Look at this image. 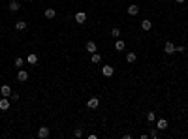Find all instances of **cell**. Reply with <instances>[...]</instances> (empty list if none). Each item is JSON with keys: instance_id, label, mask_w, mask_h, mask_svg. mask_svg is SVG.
<instances>
[{"instance_id": "30bf717a", "label": "cell", "mask_w": 188, "mask_h": 139, "mask_svg": "<svg viewBox=\"0 0 188 139\" xmlns=\"http://www.w3.org/2000/svg\"><path fill=\"white\" fill-rule=\"evenodd\" d=\"M98 105H100V100H98V98H90V100L87 102V107H88V109H98Z\"/></svg>"}, {"instance_id": "83f0119b", "label": "cell", "mask_w": 188, "mask_h": 139, "mask_svg": "<svg viewBox=\"0 0 188 139\" xmlns=\"http://www.w3.org/2000/svg\"><path fill=\"white\" fill-rule=\"evenodd\" d=\"M28 2H34V0H28Z\"/></svg>"}, {"instance_id": "9c48e42d", "label": "cell", "mask_w": 188, "mask_h": 139, "mask_svg": "<svg viewBox=\"0 0 188 139\" xmlns=\"http://www.w3.org/2000/svg\"><path fill=\"white\" fill-rule=\"evenodd\" d=\"M128 15H132V17H134V15H139V6H137V4H130V6H128Z\"/></svg>"}, {"instance_id": "d6986e66", "label": "cell", "mask_w": 188, "mask_h": 139, "mask_svg": "<svg viewBox=\"0 0 188 139\" xmlns=\"http://www.w3.org/2000/svg\"><path fill=\"white\" fill-rule=\"evenodd\" d=\"M115 49H117V51H124V41H122V40H117Z\"/></svg>"}, {"instance_id": "3957f363", "label": "cell", "mask_w": 188, "mask_h": 139, "mask_svg": "<svg viewBox=\"0 0 188 139\" xmlns=\"http://www.w3.org/2000/svg\"><path fill=\"white\" fill-rule=\"evenodd\" d=\"M17 81H21V83L28 81V72H26V70H19L17 72Z\"/></svg>"}, {"instance_id": "7c38bea8", "label": "cell", "mask_w": 188, "mask_h": 139, "mask_svg": "<svg viewBox=\"0 0 188 139\" xmlns=\"http://www.w3.org/2000/svg\"><path fill=\"white\" fill-rule=\"evenodd\" d=\"M90 62H92V64H100V62H102V55L98 51L92 53V55H90Z\"/></svg>"}, {"instance_id": "8fae6325", "label": "cell", "mask_w": 188, "mask_h": 139, "mask_svg": "<svg viewBox=\"0 0 188 139\" xmlns=\"http://www.w3.org/2000/svg\"><path fill=\"white\" fill-rule=\"evenodd\" d=\"M26 62H28L30 66H36V64H38V55H36V53H30L28 57H26Z\"/></svg>"}, {"instance_id": "8992f818", "label": "cell", "mask_w": 188, "mask_h": 139, "mask_svg": "<svg viewBox=\"0 0 188 139\" xmlns=\"http://www.w3.org/2000/svg\"><path fill=\"white\" fill-rule=\"evenodd\" d=\"M85 49H87V53H90V55H92V53H96V51H98V47H96V43H94L92 40H90V41H87Z\"/></svg>"}, {"instance_id": "277c9868", "label": "cell", "mask_w": 188, "mask_h": 139, "mask_svg": "<svg viewBox=\"0 0 188 139\" xmlns=\"http://www.w3.org/2000/svg\"><path fill=\"white\" fill-rule=\"evenodd\" d=\"M164 53L173 55V53H175V43H171V41H166V43H164Z\"/></svg>"}, {"instance_id": "4316f807", "label": "cell", "mask_w": 188, "mask_h": 139, "mask_svg": "<svg viewBox=\"0 0 188 139\" xmlns=\"http://www.w3.org/2000/svg\"><path fill=\"white\" fill-rule=\"evenodd\" d=\"M175 2H177V4H184V2H186V0H175Z\"/></svg>"}, {"instance_id": "e0dca14e", "label": "cell", "mask_w": 188, "mask_h": 139, "mask_svg": "<svg viewBox=\"0 0 188 139\" xmlns=\"http://www.w3.org/2000/svg\"><path fill=\"white\" fill-rule=\"evenodd\" d=\"M141 28H143V30H151V28H152V23H151L149 19H143V21H141Z\"/></svg>"}, {"instance_id": "4fadbf2b", "label": "cell", "mask_w": 188, "mask_h": 139, "mask_svg": "<svg viewBox=\"0 0 188 139\" xmlns=\"http://www.w3.org/2000/svg\"><path fill=\"white\" fill-rule=\"evenodd\" d=\"M26 26H28V25H26V21H17V23H15V30L23 32V30H26Z\"/></svg>"}, {"instance_id": "2e32d148", "label": "cell", "mask_w": 188, "mask_h": 139, "mask_svg": "<svg viewBox=\"0 0 188 139\" xmlns=\"http://www.w3.org/2000/svg\"><path fill=\"white\" fill-rule=\"evenodd\" d=\"M43 15H45L47 19H55V15H57V11H55L53 8H47V10L43 11Z\"/></svg>"}, {"instance_id": "603a6c76", "label": "cell", "mask_w": 188, "mask_h": 139, "mask_svg": "<svg viewBox=\"0 0 188 139\" xmlns=\"http://www.w3.org/2000/svg\"><path fill=\"white\" fill-rule=\"evenodd\" d=\"M154 119H156L154 111H149V113H147V120H149V122H154Z\"/></svg>"}, {"instance_id": "52a82bcc", "label": "cell", "mask_w": 188, "mask_h": 139, "mask_svg": "<svg viewBox=\"0 0 188 139\" xmlns=\"http://www.w3.org/2000/svg\"><path fill=\"white\" fill-rule=\"evenodd\" d=\"M10 105H11V102L4 96V98L0 100V111H8V109H10Z\"/></svg>"}, {"instance_id": "9a60e30c", "label": "cell", "mask_w": 188, "mask_h": 139, "mask_svg": "<svg viewBox=\"0 0 188 139\" xmlns=\"http://www.w3.org/2000/svg\"><path fill=\"white\" fill-rule=\"evenodd\" d=\"M156 128L158 130H166V128H168V120H166V119H158L156 120Z\"/></svg>"}, {"instance_id": "ffe728a7", "label": "cell", "mask_w": 188, "mask_h": 139, "mask_svg": "<svg viewBox=\"0 0 188 139\" xmlns=\"http://www.w3.org/2000/svg\"><path fill=\"white\" fill-rule=\"evenodd\" d=\"M13 64H15V66H17V70H21V66H23V64H25V60H23V58H21V57H17L15 60H13Z\"/></svg>"}, {"instance_id": "d4e9b609", "label": "cell", "mask_w": 188, "mask_h": 139, "mask_svg": "<svg viewBox=\"0 0 188 139\" xmlns=\"http://www.w3.org/2000/svg\"><path fill=\"white\" fill-rule=\"evenodd\" d=\"M175 53H184V47L183 45H175Z\"/></svg>"}, {"instance_id": "ac0fdd59", "label": "cell", "mask_w": 188, "mask_h": 139, "mask_svg": "<svg viewBox=\"0 0 188 139\" xmlns=\"http://www.w3.org/2000/svg\"><path fill=\"white\" fill-rule=\"evenodd\" d=\"M136 60H137V55L136 53H128L126 55V62H128V64H134Z\"/></svg>"}, {"instance_id": "7402d4cb", "label": "cell", "mask_w": 188, "mask_h": 139, "mask_svg": "<svg viewBox=\"0 0 188 139\" xmlns=\"http://www.w3.org/2000/svg\"><path fill=\"white\" fill-rule=\"evenodd\" d=\"M111 36L119 40V38H121V28H113V30H111Z\"/></svg>"}, {"instance_id": "44dd1931", "label": "cell", "mask_w": 188, "mask_h": 139, "mask_svg": "<svg viewBox=\"0 0 188 139\" xmlns=\"http://www.w3.org/2000/svg\"><path fill=\"white\" fill-rule=\"evenodd\" d=\"M158 135H160V134H158V128H152V130L149 132V137H152V139H158Z\"/></svg>"}, {"instance_id": "5b68a950", "label": "cell", "mask_w": 188, "mask_h": 139, "mask_svg": "<svg viewBox=\"0 0 188 139\" xmlns=\"http://www.w3.org/2000/svg\"><path fill=\"white\" fill-rule=\"evenodd\" d=\"M38 137H40V139H47V137H49V128H47V126H41V128L38 130Z\"/></svg>"}, {"instance_id": "7a4b0ae2", "label": "cell", "mask_w": 188, "mask_h": 139, "mask_svg": "<svg viewBox=\"0 0 188 139\" xmlns=\"http://www.w3.org/2000/svg\"><path fill=\"white\" fill-rule=\"evenodd\" d=\"M73 19H75V23L83 25V23H87V13H85V11H77V13L73 15Z\"/></svg>"}, {"instance_id": "484cf974", "label": "cell", "mask_w": 188, "mask_h": 139, "mask_svg": "<svg viewBox=\"0 0 188 139\" xmlns=\"http://www.w3.org/2000/svg\"><path fill=\"white\" fill-rule=\"evenodd\" d=\"M19 100V94H13L11 92V96H10V102H17Z\"/></svg>"}, {"instance_id": "5bb4252c", "label": "cell", "mask_w": 188, "mask_h": 139, "mask_svg": "<svg viewBox=\"0 0 188 139\" xmlns=\"http://www.w3.org/2000/svg\"><path fill=\"white\" fill-rule=\"evenodd\" d=\"M8 8H10V11H19L21 10V4L17 2V0H11V2L8 4Z\"/></svg>"}, {"instance_id": "ba28073f", "label": "cell", "mask_w": 188, "mask_h": 139, "mask_svg": "<svg viewBox=\"0 0 188 139\" xmlns=\"http://www.w3.org/2000/svg\"><path fill=\"white\" fill-rule=\"evenodd\" d=\"M0 94L6 96V98H10V96H11V87L10 85H2V87H0Z\"/></svg>"}, {"instance_id": "cb8c5ba5", "label": "cell", "mask_w": 188, "mask_h": 139, "mask_svg": "<svg viewBox=\"0 0 188 139\" xmlns=\"http://www.w3.org/2000/svg\"><path fill=\"white\" fill-rule=\"evenodd\" d=\"M73 135H75V137H81V135H83V130H81V128L73 130Z\"/></svg>"}, {"instance_id": "6da1fadb", "label": "cell", "mask_w": 188, "mask_h": 139, "mask_svg": "<svg viewBox=\"0 0 188 139\" xmlns=\"http://www.w3.org/2000/svg\"><path fill=\"white\" fill-rule=\"evenodd\" d=\"M102 73H103V77H113V73H115V68L113 66H102Z\"/></svg>"}]
</instances>
